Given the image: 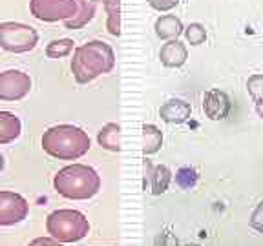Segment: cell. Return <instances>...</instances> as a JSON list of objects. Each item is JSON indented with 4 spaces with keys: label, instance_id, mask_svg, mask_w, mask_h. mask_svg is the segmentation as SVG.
<instances>
[{
    "label": "cell",
    "instance_id": "obj_26",
    "mask_svg": "<svg viewBox=\"0 0 263 246\" xmlns=\"http://www.w3.org/2000/svg\"><path fill=\"white\" fill-rule=\"evenodd\" d=\"M256 111H258V115L263 119V98L256 100Z\"/></svg>",
    "mask_w": 263,
    "mask_h": 246
},
{
    "label": "cell",
    "instance_id": "obj_12",
    "mask_svg": "<svg viewBox=\"0 0 263 246\" xmlns=\"http://www.w3.org/2000/svg\"><path fill=\"white\" fill-rule=\"evenodd\" d=\"M148 175L150 179V186H152V193L154 195H159V193H164L166 188L170 184V170L166 166H154L150 164V160L144 159V177Z\"/></svg>",
    "mask_w": 263,
    "mask_h": 246
},
{
    "label": "cell",
    "instance_id": "obj_25",
    "mask_svg": "<svg viewBox=\"0 0 263 246\" xmlns=\"http://www.w3.org/2000/svg\"><path fill=\"white\" fill-rule=\"evenodd\" d=\"M28 246H64V244L53 237H39V239H33Z\"/></svg>",
    "mask_w": 263,
    "mask_h": 246
},
{
    "label": "cell",
    "instance_id": "obj_13",
    "mask_svg": "<svg viewBox=\"0 0 263 246\" xmlns=\"http://www.w3.org/2000/svg\"><path fill=\"white\" fill-rule=\"evenodd\" d=\"M21 119L11 111H0V144H9L21 135Z\"/></svg>",
    "mask_w": 263,
    "mask_h": 246
},
{
    "label": "cell",
    "instance_id": "obj_15",
    "mask_svg": "<svg viewBox=\"0 0 263 246\" xmlns=\"http://www.w3.org/2000/svg\"><path fill=\"white\" fill-rule=\"evenodd\" d=\"M77 4H79L77 15L64 22V26L68 29H79L82 26H86L95 15V0H77Z\"/></svg>",
    "mask_w": 263,
    "mask_h": 246
},
{
    "label": "cell",
    "instance_id": "obj_7",
    "mask_svg": "<svg viewBox=\"0 0 263 246\" xmlns=\"http://www.w3.org/2000/svg\"><path fill=\"white\" fill-rule=\"evenodd\" d=\"M29 204L21 193L0 192V226H13L28 217Z\"/></svg>",
    "mask_w": 263,
    "mask_h": 246
},
{
    "label": "cell",
    "instance_id": "obj_9",
    "mask_svg": "<svg viewBox=\"0 0 263 246\" xmlns=\"http://www.w3.org/2000/svg\"><path fill=\"white\" fill-rule=\"evenodd\" d=\"M203 110H205V115L209 119L223 120L230 113V100L223 91H206L205 97H203Z\"/></svg>",
    "mask_w": 263,
    "mask_h": 246
},
{
    "label": "cell",
    "instance_id": "obj_23",
    "mask_svg": "<svg viewBox=\"0 0 263 246\" xmlns=\"http://www.w3.org/2000/svg\"><path fill=\"white\" fill-rule=\"evenodd\" d=\"M251 226L254 230H258V232H261V234H263V202H261V204L256 206V210L252 212V215H251Z\"/></svg>",
    "mask_w": 263,
    "mask_h": 246
},
{
    "label": "cell",
    "instance_id": "obj_6",
    "mask_svg": "<svg viewBox=\"0 0 263 246\" xmlns=\"http://www.w3.org/2000/svg\"><path fill=\"white\" fill-rule=\"evenodd\" d=\"M29 11L42 22H66L79 11L77 0H29Z\"/></svg>",
    "mask_w": 263,
    "mask_h": 246
},
{
    "label": "cell",
    "instance_id": "obj_8",
    "mask_svg": "<svg viewBox=\"0 0 263 246\" xmlns=\"http://www.w3.org/2000/svg\"><path fill=\"white\" fill-rule=\"evenodd\" d=\"M31 90V78L18 70L0 73V100H21Z\"/></svg>",
    "mask_w": 263,
    "mask_h": 246
},
{
    "label": "cell",
    "instance_id": "obj_24",
    "mask_svg": "<svg viewBox=\"0 0 263 246\" xmlns=\"http://www.w3.org/2000/svg\"><path fill=\"white\" fill-rule=\"evenodd\" d=\"M148 4L152 6L157 11H170L179 4V0H148Z\"/></svg>",
    "mask_w": 263,
    "mask_h": 246
},
{
    "label": "cell",
    "instance_id": "obj_10",
    "mask_svg": "<svg viewBox=\"0 0 263 246\" xmlns=\"http://www.w3.org/2000/svg\"><path fill=\"white\" fill-rule=\"evenodd\" d=\"M190 113H192L190 104L185 102V100H179V98H174V100L164 102L159 110L161 119H163L164 122H170V124L185 122V120H189Z\"/></svg>",
    "mask_w": 263,
    "mask_h": 246
},
{
    "label": "cell",
    "instance_id": "obj_21",
    "mask_svg": "<svg viewBox=\"0 0 263 246\" xmlns=\"http://www.w3.org/2000/svg\"><path fill=\"white\" fill-rule=\"evenodd\" d=\"M176 180L177 184L181 186V188H192L194 184H196L197 180V172L194 168H181L179 172H177L176 175Z\"/></svg>",
    "mask_w": 263,
    "mask_h": 246
},
{
    "label": "cell",
    "instance_id": "obj_17",
    "mask_svg": "<svg viewBox=\"0 0 263 246\" xmlns=\"http://www.w3.org/2000/svg\"><path fill=\"white\" fill-rule=\"evenodd\" d=\"M143 153L144 155H152L159 152L161 144H163V133L157 130L154 124H144L143 126Z\"/></svg>",
    "mask_w": 263,
    "mask_h": 246
},
{
    "label": "cell",
    "instance_id": "obj_2",
    "mask_svg": "<svg viewBox=\"0 0 263 246\" xmlns=\"http://www.w3.org/2000/svg\"><path fill=\"white\" fill-rule=\"evenodd\" d=\"M42 148L48 155L59 160H75L88 153L90 137L81 128L71 124H59L42 135Z\"/></svg>",
    "mask_w": 263,
    "mask_h": 246
},
{
    "label": "cell",
    "instance_id": "obj_16",
    "mask_svg": "<svg viewBox=\"0 0 263 246\" xmlns=\"http://www.w3.org/2000/svg\"><path fill=\"white\" fill-rule=\"evenodd\" d=\"M119 135H121L119 124L110 122V124H106L103 130L99 131L97 140H99V144H101V146L106 148V150H110V152H119V150H121Z\"/></svg>",
    "mask_w": 263,
    "mask_h": 246
},
{
    "label": "cell",
    "instance_id": "obj_18",
    "mask_svg": "<svg viewBox=\"0 0 263 246\" xmlns=\"http://www.w3.org/2000/svg\"><path fill=\"white\" fill-rule=\"evenodd\" d=\"M75 42L71 38H59V40H51L46 46V55L49 58H62L68 57V55L73 51Z\"/></svg>",
    "mask_w": 263,
    "mask_h": 246
},
{
    "label": "cell",
    "instance_id": "obj_20",
    "mask_svg": "<svg viewBox=\"0 0 263 246\" xmlns=\"http://www.w3.org/2000/svg\"><path fill=\"white\" fill-rule=\"evenodd\" d=\"M185 37H186V40H189L192 46H199V44H203V42H205L206 29L203 28L201 24L194 22V24H190L189 28L185 29Z\"/></svg>",
    "mask_w": 263,
    "mask_h": 246
},
{
    "label": "cell",
    "instance_id": "obj_19",
    "mask_svg": "<svg viewBox=\"0 0 263 246\" xmlns=\"http://www.w3.org/2000/svg\"><path fill=\"white\" fill-rule=\"evenodd\" d=\"M104 2V8H106L108 13V31L111 35H119L121 29H119V0H103Z\"/></svg>",
    "mask_w": 263,
    "mask_h": 246
},
{
    "label": "cell",
    "instance_id": "obj_11",
    "mask_svg": "<svg viewBox=\"0 0 263 246\" xmlns=\"http://www.w3.org/2000/svg\"><path fill=\"white\" fill-rule=\"evenodd\" d=\"M159 58L166 68H179V66L185 64L186 58H189V51H186L183 42H179L177 38L176 40L172 38V40H168L161 48Z\"/></svg>",
    "mask_w": 263,
    "mask_h": 246
},
{
    "label": "cell",
    "instance_id": "obj_3",
    "mask_svg": "<svg viewBox=\"0 0 263 246\" xmlns=\"http://www.w3.org/2000/svg\"><path fill=\"white\" fill-rule=\"evenodd\" d=\"M53 186L59 195L73 201L90 199L101 188V177L86 164H71L59 170L53 179Z\"/></svg>",
    "mask_w": 263,
    "mask_h": 246
},
{
    "label": "cell",
    "instance_id": "obj_14",
    "mask_svg": "<svg viewBox=\"0 0 263 246\" xmlns=\"http://www.w3.org/2000/svg\"><path fill=\"white\" fill-rule=\"evenodd\" d=\"M183 31V24L177 16L174 15H163L156 20V33L161 38H177Z\"/></svg>",
    "mask_w": 263,
    "mask_h": 246
},
{
    "label": "cell",
    "instance_id": "obj_5",
    "mask_svg": "<svg viewBox=\"0 0 263 246\" xmlns=\"http://www.w3.org/2000/svg\"><path fill=\"white\" fill-rule=\"evenodd\" d=\"M39 42L35 28L21 22H2L0 24V48L9 53H26L31 51Z\"/></svg>",
    "mask_w": 263,
    "mask_h": 246
},
{
    "label": "cell",
    "instance_id": "obj_22",
    "mask_svg": "<svg viewBox=\"0 0 263 246\" xmlns=\"http://www.w3.org/2000/svg\"><path fill=\"white\" fill-rule=\"evenodd\" d=\"M247 90L251 93V97L254 100L263 98V75H252L247 82Z\"/></svg>",
    "mask_w": 263,
    "mask_h": 246
},
{
    "label": "cell",
    "instance_id": "obj_4",
    "mask_svg": "<svg viewBox=\"0 0 263 246\" xmlns=\"http://www.w3.org/2000/svg\"><path fill=\"white\" fill-rule=\"evenodd\" d=\"M46 230L59 242H75L88 235L90 222L77 210H55L46 219Z\"/></svg>",
    "mask_w": 263,
    "mask_h": 246
},
{
    "label": "cell",
    "instance_id": "obj_1",
    "mask_svg": "<svg viewBox=\"0 0 263 246\" xmlns=\"http://www.w3.org/2000/svg\"><path fill=\"white\" fill-rule=\"evenodd\" d=\"M115 55L114 49L101 40H91L79 46L71 60V71L79 84H86L99 75L114 70Z\"/></svg>",
    "mask_w": 263,
    "mask_h": 246
},
{
    "label": "cell",
    "instance_id": "obj_27",
    "mask_svg": "<svg viewBox=\"0 0 263 246\" xmlns=\"http://www.w3.org/2000/svg\"><path fill=\"white\" fill-rule=\"evenodd\" d=\"M4 170V157H2V153H0V172Z\"/></svg>",
    "mask_w": 263,
    "mask_h": 246
}]
</instances>
